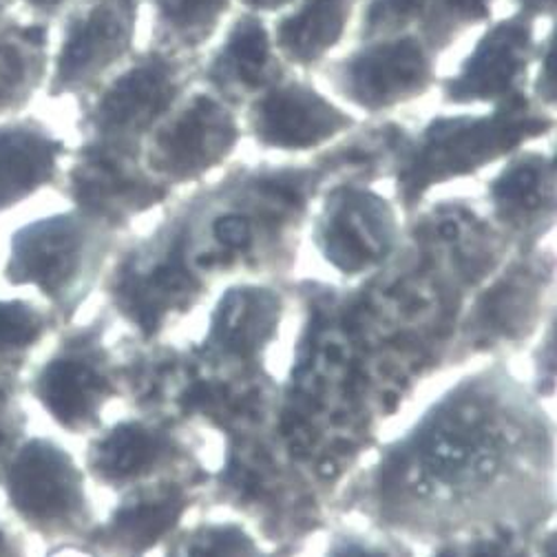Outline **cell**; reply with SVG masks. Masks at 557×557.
I'll use <instances>...</instances> for the list:
<instances>
[{"instance_id": "603a6c76", "label": "cell", "mask_w": 557, "mask_h": 557, "mask_svg": "<svg viewBox=\"0 0 557 557\" xmlns=\"http://www.w3.org/2000/svg\"><path fill=\"white\" fill-rule=\"evenodd\" d=\"M53 312L29 299H0V368L25 372L34 347L51 332Z\"/></svg>"}, {"instance_id": "6da1fadb", "label": "cell", "mask_w": 557, "mask_h": 557, "mask_svg": "<svg viewBox=\"0 0 557 557\" xmlns=\"http://www.w3.org/2000/svg\"><path fill=\"white\" fill-rule=\"evenodd\" d=\"M102 224L72 211L21 226L10 237L3 278L12 288H36L55 317L72 319L87 299L107 252Z\"/></svg>"}, {"instance_id": "9a60e30c", "label": "cell", "mask_w": 557, "mask_h": 557, "mask_svg": "<svg viewBox=\"0 0 557 557\" xmlns=\"http://www.w3.org/2000/svg\"><path fill=\"white\" fill-rule=\"evenodd\" d=\"M193 290L195 282L180 246L156 265H143L139 261L124 263L111 278L109 288L117 310L147 334H153L175 306L188 301Z\"/></svg>"}, {"instance_id": "ffe728a7", "label": "cell", "mask_w": 557, "mask_h": 557, "mask_svg": "<svg viewBox=\"0 0 557 557\" xmlns=\"http://www.w3.org/2000/svg\"><path fill=\"white\" fill-rule=\"evenodd\" d=\"M160 454L162 443L149 428L120 423L89 445L87 467L98 482L122 484L145 475Z\"/></svg>"}, {"instance_id": "7402d4cb", "label": "cell", "mask_w": 557, "mask_h": 557, "mask_svg": "<svg viewBox=\"0 0 557 557\" xmlns=\"http://www.w3.org/2000/svg\"><path fill=\"white\" fill-rule=\"evenodd\" d=\"M555 166L542 156L516 160L492 186L498 213L509 222H524L553 203Z\"/></svg>"}, {"instance_id": "d590c367", "label": "cell", "mask_w": 557, "mask_h": 557, "mask_svg": "<svg viewBox=\"0 0 557 557\" xmlns=\"http://www.w3.org/2000/svg\"><path fill=\"white\" fill-rule=\"evenodd\" d=\"M242 3H246L248 8H255V10H276V8H284L288 5L290 0H242Z\"/></svg>"}, {"instance_id": "1f68e13d", "label": "cell", "mask_w": 557, "mask_h": 557, "mask_svg": "<svg viewBox=\"0 0 557 557\" xmlns=\"http://www.w3.org/2000/svg\"><path fill=\"white\" fill-rule=\"evenodd\" d=\"M27 8L34 12V14H40V16H55L64 10H69L72 5H85L87 0H25Z\"/></svg>"}, {"instance_id": "ba28073f", "label": "cell", "mask_w": 557, "mask_h": 557, "mask_svg": "<svg viewBox=\"0 0 557 557\" xmlns=\"http://www.w3.org/2000/svg\"><path fill=\"white\" fill-rule=\"evenodd\" d=\"M432 58L413 38L370 45L336 64L332 83L343 98L368 111H381L428 91Z\"/></svg>"}, {"instance_id": "4dcf8cb0", "label": "cell", "mask_w": 557, "mask_h": 557, "mask_svg": "<svg viewBox=\"0 0 557 557\" xmlns=\"http://www.w3.org/2000/svg\"><path fill=\"white\" fill-rule=\"evenodd\" d=\"M0 557H29L23 535L3 518H0Z\"/></svg>"}, {"instance_id": "8992f818", "label": "cell", "mask_w": 557, "mask_h": 557, "mask_svg": "<svg viewBox=\"0 0 557 557\" xmlns=\"http://www.w3.org/2000/svg\"><path fill=\"white\" fill-rule=\"evenodd\" d=\"M135 16L137 0H96L69 18L49 94L58 98L94 87L131 49Z\"/></svg>"}, {"instance_id": "836d02e7", "label": "cell", "mask_w": 557, "mask_h": 557, "mask_svg": "<svg viewBox=\"0 0 557 557\" xmlns=\"http://www.w3.org/2000/svg\"><path fill=\"white\" fill-rule=\"evenodd\" d=\"M471 557H518V553H513V550L507 548L505 544L490 542V544H482V546L473 548Z\"/></svg>"}, {"instance_id": "7c38bea8", "label": "cell", "mask_w": 557, "mask_h": 557, "mask_svg": "<svg viewBox=\"0 0 557 557\" xmlns=\"http://www.w3.org/2000/svg\"><path fill=\"white\" fill-rule=\"evenodd\" d=\"M392 242L394 215L381 197L355 188L332 195L319 226V244L336 268L343 272L370 268Z\"/></svg>"}, {"instance_id": "52a82bcc", "label": "cell", "mask_w": 557, "mask_h": 557, "mask_svg": "<svg viewBox=\"0 0 557 557\" xmlns=\"http://www.w3.org/2000/svg\"><path fill=\"white\" fill-rule=\"evenodd\" d=\"M180 91L177 69L149 55L117 76L85 115L89 143L131 149L166 113Z\"/></svg>"}, {"instance_id": "f1b7e54d", "label": "cell", "mask_w": 557, "mask_h": 557, "mask_svg": "<svg viewBox=\"0 0 557 557\" xmlns=\"http://www.w3.org/2000/svg\"><path fill=\"white\" fill-rule=\"evenodd\" d=\"M250 222L242 215H226L215 222V235L228 248H246L250 244Z\"/></svg>"}, {"instance_id": "e0dca14e", "label": "cell", "mask_w": 557, "mask_h": 557, "mask_svg": "<svg viewBox=\"0 0 557 557\" xmlns=\"http://www.w3.org/2000/svg\"><path fill=\"white\" fill-rule=\"evenodd\" d=\"M211 81L224 91H261L278 78L265 27L257 18H239L215 58Z\"/></svg>"}, {"instance_id": "2e32d148", "label": "cell", "mask_w": 557, "mask_h": 557, "mask_svg": "<svg viewBox=\"0 0 557 557\" xmlns=\"http://www.w3.org/2000/svg\"><path fill=\"white\" fill-rule=\"evenodd\" d=\"M49 32L42 23H0V117L21 113L47 78Z\"/></svg>"}, {"instance_id": "d6986e66", "label": "cell", "mask_w": 557, "mask_h": 557, "mask_svg": "<svg viewBox=\"0 0 557 557\" xmlns=\"http://www.w3.org/2000/svg\"><path fill=\"white\" fill-rule=\"evenodd\" d=\"M355 0H306L276 27V45L297 64L321 60L343 36Z\"/></svg>"}, {"instance_id": "9c48e42d", "label": "cell", "mask_w": 557, "mask_h": 557, "mask_svg": "<svg viewBox=\"0 0 557 557\" xmlns=\"http://www.w3.org/2000/svg\"><path fill=\"white\" fill-rule=\"evenodd\" d=\"M66 193L78 211L100 222L147 211L164 197V188L137 169L131 149L100 143H87L81 149L66 173Z\"/></svg>"}, {"instance_id": "30bf717a", "label": "cell", "mask_w": 557, "mask_h": 557, "mask_svg": "<svg viewBox=\"0 0 557 557\" xmlns=\"http://www.w3.org/2000/svg\"><path fill=\"white\" fill-rule=\"evenodd\" d=\"M233 113L208 96H195L151 143V166L173 180H190L220 164L237 143Z\"/></svg>"}, {"instance_id": "8fae6325", "label": "cell", "mask_w": 557, "mask_h": 557, "mask_svg": "<svg viewBox=\"0 0 557 557\" xmlns=\"http://www.w3.org/2000/svg\"><path fill=\"white\" fill-rule=\"evenodd\" d=\"M533 29L527 16L500 21L478 42L460 74L445 85L447 102H505L520 96L527 74Z\"/></svg>"}, {"instance_id": "277c9868", "label": "cell", "mask_w": 557, "mask_h": 557, "mask_svg": "<svg viewBox=\"0 0 557 557\" xmlns=\"http://www.w3.org/2000/svg\"><path fill=\"white\" fill-rule=\"evenodd\" d=\"M0 492L16 520L45 540L76 537L91 522L85 475L53 438H25L0 462Z\"/></svg>"}, {"instance_id": "484cf974", "label": "cell", "mask_w": 557, "mask_h": 557, "mask_svg": "<svg viewBox=\"0 0 557 557\" xmlns=\"http://www.w3.org/2000/svg\"><path fill=\"white\" fill-rule=\"evenodd\" d=\"M430 5V40L438 47H445L460 29L490 16L492 0H432Z\"/></svg>"}, {"instance_id": "4316f807", "label": "cell", "mask_w": 557, "mask_h": 557, "mask_svg": "<svg viewBox=\"0 0 557 557\" xmlns=\"http://www.w3.org/2000/svg\"><path fill=\"white\" fill-rule=\"evenodd\" d=\"M175 557H261V553L246 533L220 527L188 537Z\"/></svg>"}, {"instance_id": "5bb4252c", "label": "cell", "mask_w": 557, "mask_h": 557, "mask_svg": "<svg viewBox=\"0 0 557 557\" xmlns=\"http://www.w3.org/2000/svg\"><path fill=\"white\" fill-rule=\"evenodd\" d=\"M64 145L38 120L0 124V215L51 186Z\"/></svg>"}, {"instance_id": "4fadbf2b", "label": "cell", "mask_w": 557, "mask_h": 557, "mask_svg": "<svg viewBox=\"0 0 557 557\" xmlns=\"http://www.w3.org/2000/svg\"><path fill=\"white\" fill-rule=\"evenodd\" d=\"M250 124L263 147L299 151L327 143L355 120L314 89L290 83L272 87L255 102Z\"/></svg>"}, {"instance_id": "e575fe53", "label": "cell", "mask_w": 557, "mask_h": 557, "mask_svg": "<svg viewBox=\"0 0 557 557\" xmlns=\"http://www.w3.org/2000/svg\"><path fill=\"white\" fill-rule=\"evenodd\" d=\"M529 14H553L557 0H518Z\"/></svg>"}, {"instance_id": "7a4b0ae2", "label": "cell", "mask_w": 557, "mask_h": 557, "mask_svg": "<svg viewBox=\"0 0 557 557\" xmlns=\"http://www.w3.org/2000/svg\"><path fill=\"white\" fill-rule=\"evenodd\" d=\"M509 449L507 432L494 409L471 394L454 396L413 438L411 484L451 494L482 490L500 473Z\"/></svg>"}, {"instance_id": "d4e9b609", "label": "cell", "mask_w": 557, "mask_h": 557, "mask_svg": "<svg viewBox=\"0 0 557 557\" xmlns=\"http://www.w3.org/2000/svg\"><path fill=\"white\" fill-rule=\"evenodd\" d=\"M23 372L0 368V462L27 438V411L21 405Z\"/></svg>"}, {"instance_id": "f546056e", "label": "cell", "mask_w": 557, "mask_h": 557, "mask_svg": "<svg viewBox=\"0 0 557 557\" xmlns=\"http://www.w3.org/2000/svg\"><path fill=\"white\" fill-rule=\"evenodd\" d=\"M537 94H540L548 104L555 102V36H553V34L548 36L546 51H544V58H542Z\"/></svg>"}, {"instance_id": "ac0fdd59", "label": "cell", "mask_w": 557, "mask_h": 557, "mask_svg": "<svg viewBox=\"0 0 557 557\" xmlns=\"http://www.w3.org/2000/svg\"><path fill=\"white\" fill-rule=\"evenodd\" d=\"M180 494H139L122 503L109 522L96 533V542L120 555H135L153 546L180 518Z\"/></svg>"}, {"instance_id": "d6a6232c", "label": "cell", "mask_w": 557, "mask_h": 557, "mask_svg": "<svg viewBox=\"0 0 557 557\" xmlns=\"http://www.w3.org/2000/svg\"><path fill=\"white\" fill-rule=\"evenodd\" d=\"M332 557H387L385 553L381 550H372V548H366L361 544H343L338 546Z\"/></svg>"}, {"instance_id": "5b68a950", "label": "cell", "mask_w": 557, "mask_h": 557, "mask_svg": "<svg viewBox=\"0 0 557 557\" xmlns=\"http://www.w3.org/2000/svg\"><path fill=\"white\" fill-rule=\"evenodd\" d=\"M98 338L94 327L64 334L58 350L25 383L51 421L69 434L94 430L113 394Z\"/></svg>"}, {"instance_id": "cb8c5ba5", "label": "cell", "mask_w": 557, "mask_h": 557, "mask_svg": "<svg viewBox=\"0 0 557 557\" xmlns=\"http://www.w3.org/2000/svg\"><path fill=\"white\" fill-rule=\"evenodd\" d=\"M160 25L184 45H199L218 27L228 0H156Z\"/></svg>"}, {"instance_id": "3957f363", "label": "cell", "mask_w": 557, "mask_h": 557, "mask_svg": "<svg viewBox=\"0 0 557 557\" xmlns=\"http://www.w3.org/2000/svg\"><path fill=\"white\" fill-rule=\"evenodd\" d=\"M550 122L531 113L520 94L500 102L492 115L443 117L434 120L400 175L405 199H416L432 184L473 173L490 164L524 139L548 131Z\"/></svg>"}, {"instance_id": "83f0119b", "label": "cell", "mask_w": 557, "mask_h": 557, "mask_svg": "<svg viewBox=\"0 0 557 557\" xmlns=\"http://www.w3.org/2000/svg\"><path fill=\"white\" fill-rule=\"evenodd\" d=\"M432 0H370L363 32L379 34L398 29L421 16Z\"/></svg>"}, {"instance_id": "44dd1931", "label": "cell", "mask_w": 557, "mask_h": 557, "mask_svg": "<svg viewBox=\"0 0 557 557\" xmlns=\"http://www.w3.org/2000/svg\"><path fill=\"white\" fill-rule=\"evenodd\" d=\"M278 319V299L263 288H237L222 301L213 338L235 355H250L270 338Z\"/></svg>"}]
</instances>
